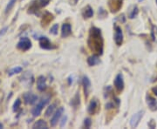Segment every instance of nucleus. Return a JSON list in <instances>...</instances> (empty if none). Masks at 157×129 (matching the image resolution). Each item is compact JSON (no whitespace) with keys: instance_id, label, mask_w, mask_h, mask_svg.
<instances>
[{"instance_id":"nucleus-18","label":"nucleus","mask_w":157,"mask_h":129,"mask_svg":"<svg viewBox=\"0 0 157 129\" xmlns=\"http://www.w3.org/2000/svg\"><path fill=\"white\" fill-rule=\"evenodd\" d=\"M22 71H23V68H22V67L17 66V67H14V68L11 69V70L9 71L8 74H9V76H12V75H14V74H17V73L21 72Z\"/></svg>"},{"instance_id":"nucleus-7","label":"nucleus","mask_w":157,"mask_h":129,"mask_svg":"<svg viewBox=\"0 0 157 129\" xmlns=\"http://www.w3.org/2000/svg\"><path fill=\"white\" fill-rule=\"evenodd\" d=\"M114 86L119 92L123 90V88H124V80H123L122 74L119 73L115 77V79H114Z\"/></svg>"},{"instance_id":"nucleus-4","label":"nucleus","mask_w":157,"mask_h":129,"mask_svg":"<svg viewBox=\"0 0 157 129\" xmlns=\"http://www.w3.org/2000/svg\"><path fill=\"white\" fill-rule=\"evenodd\" d=\"M143 114H144V111H140V112L136 113L135 114H134L132 116V118L130 120V126H131V128H135L138 127V125L140 123V121L143 117Z\"/></svg>"},{"instance_id":"nucleus-23","label":"nucleus","mask_w":157,"mask_h":129,"mask_svg":"<svg viewBox=\"0 0 157 129\" xmlns=\"http://www.w3.org/2000/svg\"><path fill=\"white\" fill-rule=\"evenodd\" d=\"M58 24L54 25L50 30V33H52L53 35H56L58 33Z\"/></svg>"},{"instance_id":"nucleus-1","label":"nucleus","mask_w":157,"mask_h":129,"mask_svg":"<svg viewBox=\"0 0 157 129\" xmlns=\"http://www.w3.org/2000/svg\"><path fill=\"white\" fill-rule=\"evenodd\" d=\"M88 45L92 51L97 53L98 54H102L103 51V39L101 37V30L93 27L90 31L89 39H88Z\"/></svg>"},{"instance_id":"nucleus-22","label":"nucleus","mask_w":157,"mask_h":129,"mask_svg":"<svg viewBox=\"0 0 157 129\" xmlns=\"http://www.w3.org/2000/svg\"><path fill=\"white\" fill-rule=\"evenodd\" d=\"M138 12H139V11H138V8L135 6L134 9H133V11H132V12L129 14V18H135L136 16H137V14H138Z\"/></svg>"},{"instance_id":"nucleus-20","label":"nucleus","mask_w":157,"mask_h":129,"mask_svg":"<svg viewBox=\"0 0 157 129\" xmlns=\"http://www.w3.org/2000/svg\"><path fill=\"white\" fill-rule=\"evenodd\" d=\"M55 108H56V104L51 105V106L47 108V110L46 111V117H49L50 115H52V114H53V112H54V110H55Z\"/></svg>"},{"instance_id":"nucleus-19","label":"nucleus","mask_w":157,"mask_h":129,"mask_svg":"<svg viewBox=\"0 0 157 129\" xmlns=\"http://www.w3.org/2000/svg\"><path fill=\"white\" fill-rule=\"evenodd\" d=\"M151 38H152L153 41L157 42V26H156V25H152V28H151Z\"/></svg>"},{"instance_id":"nucleus-11","label":"nucleus","mask_w":157,"mask_h":129,"mask_svg":"<svg viewBox=\"0 0 157 129\" xmlns=\"http://www.w3.org/2000/svg\"><path fill=\"white\" fill-rule=\"evenodd\" d=\"M71 33H72V26H71V25L68 24V23L64 24L62 25V29H61V36H62V38H66Z\"/></svg>"},{"instance_id":"nucleus-30","label":"nucleus","mask_w":157,"mask_h":129,"mask_svg":"<svg viewBox=\"0 0 157 129\" xmlns=\"http://www.w3.org/2000/svg\"><path fill=\"white\" fill-rule=\"evenodd\" d=\"M156 4H157V0H156Z\"/></svg>"},{"instance_id":"nucleus-25","label":"nucleus","mask_w":157,"mask_h":129,"mask_svg":"<svg viewBox=\"0 0 157 129\" xmlns=\"http://www.w3.org/2000/svg\"><path fill=\"white\" fill-rule=\"evenodd\" d=\"M91 124H92V122H91V120L90 119H86L85 120V126H86V128H90V126H91Z\"/></svg>"},{"instance_id":"nucleus-17","label":"nucleus","mask_w":157,"mask_h":129,"mask_svg":"<svg viewBox=\"0 0 157 129\" xmlns=\"http://www.w3.org/2000/svg\"><path fill=\"white\" fill-rule=\"evenodd\" d=\"M93 15H94V11H93V9H92L89 5L87 6V7L84 9V17H85L86 18H89L93 17Z\"/></svg>"},{"instance_id":"nucleus-27","label":"nucleus","mask_w":157,"mask_h":129,"mask_svg":"<svg viewBox=\"0 0 157 129\" xmlns=\"http://www.w3.org/2000/svg\"><path fill=\"white\" fill-rule=\"evenodd\" d=\"M152 91H153V93L156 94L157 96V86H155V87H153V89H152Z\"/></svg>"},{"instance_id":"nucleus-3","label":"nucleus","mask_w":157,"mask_h":129,"mask_svg":"<svg viewBox=\"0 0 157 129\" xmlns=\"http://www.w3.org/2000/svg\"><path fill=\"white\" fill-rule=\"evenodd\" d=\"M17 47L19 49V50H21V51H27V50H29L31 47H32V42H31V40L28 39V38H26V37H25V38H22L20 40H19V42L18 43V45H17Z\"/></svg>"},{"instance_id":"nucleus-12","label":"nucleus","mask_w":157,"mask_h":129,"mask_svg":"<svg viewBox=\"0 0 157 129\" xmlns=\"http://www.w3.org/2000/svg\"><path fill=\"white\" fill-rule=\"evenodd\" d=\"M37 87L39 91H44L46 87V78L44 76H39L37 79Z\"/></svg>"},{"instance_id":"nucleus-14","label":"nucleus","mask_w":157,"mask_h":129,"mask_svg":"<svg viewBox=\"0 0 157 129\" xmlns=\"http://www.w3.org/2000/svg\"><path fill=\"white\" fill-rule=\"evenodd\" d=\"M97 107H98V103L96 101V100H93L88 107V113L91 114H95L96 110H97Z\"/></svg>"},{"instance_id":"nucleus-15","label":"nucleus","mask_w":157,"mask_h":129,"mask_svg":"<svg viewBox=\"0 0 157 129\" xmlns=\"http://www.w3.org/2000/svg\"><path fill=\"white\" fill-rule=\"evenodd\" d=\"M32 128H38V129H46L47 128V124L46 121H44L43 120H39L33 126Z\"/></svg>"},{"instance_id":"nucleus-10","label":"nucleus","mask_w":157,"mask_h":129,"mask_svg":"<svg viewBox=\"0 0 157 129\" xmlns=\"http://www.w3.org/2000/svg\"><path fill=\"white\" fill-rule=\"evenodd\" d=\"M39 45H40L41 48H43V49L49 50V49H52V43L50 42V40L46 37L39 38Z\"/></svg>"},{"instance_id":"nucleus-13","label":"nucleus","mask_w":157,"mask_h":129,"mask_svg":"<svg viewBox=\"0 0 157 129\" xmlns=\"http://www.w3.org/2000/svg\"><path fill=\"white\" fill-rule=\"evenodd\" d=\"M147 103L149 105V107L152 110V111H156L157 110V101L152 98L151 96H148L147 97Z\"/></svg>"},{"instance_id":"nucleus-2","label":"nucleus","mask_w":157,"mask_h":129,"mask_svg":"<svg viewBox=\"0 0 157 129\" xmlns=\"http://www.w3.org/2000/svg\"><path fill=\"white\" fill-rule=\"evenodd\" d=\"M49 100H50L49 97H47V98H43V99L39 102V104L32 109V114H33V116H39V115H40L43 107L49 102Z\"/></svg>"},{"instance_id":"nucleus-8","label":"nucleus","mask_w":157,"mask_h":129,"mask_svg":"<svg viewBox=\"0 0 157 129\" xmlns=\"http://www.w3.org/2000/svg\"><path fill=\"white\" fill-rule=\"evenodd\" d=\"M63 113H64V108L63 107H60V108L58 109V111L55 113L54 116L52 117V119L51 120V126L52 127H55L58 124V121H59V119L62 116Z\"/></svg>"},{"instance_id":"nucleus-5","label":"nucleus","mask_w":157,"mask_h":129,"mask_svg":"<svg viewBox=\"0 0 157 129\" xmlns=\"http://www.w3.org/2000/svg\"><path fill=\"white\" fill-rule=\"evenodd\" d=\"M115 32H114V41L117 46H120L123 42V33L121 31V28L118 25L114 26Z\"/></svg>"},{"instance_id":"nucleus-24","label":"nucleus","mask_w":157,"mask_h":129,"mask_svg":"<svg viewBox=\"0 0 157 129\" xmlns=\"http://www.w3.org/2000/svg\"><path fill=\"white\" fill-rule=\"evenodd\" d=\"M20 105H21V101H20V100H19V99H18V100L15 101V103H14V106H13V110H14V111H17V110L19 108Z\"/></svg>"},{"instance_id":"nucleus-26","label":"nucleus","mask_w":157,"mask_h":129,"mask_svg":"<svg viewBox=\"0 0 157 129\" xmlns=\"http://www.w3.org/2000/svg\"><path fill=\"white\" fill-rule=\"evenodd\" d=\"M7 29H8L7 27H4V29H2V30L0 31V37H1V36H3V35H4V33L6 32Z\"/></svg>"},{"instance_id":"nucleus-16","label":"nucleus","mask_w":157,"mask_h":129,"mask_svg":"<svg viewBox=\"0 0 157 129\" xmlns=\"http://www.w3.org/2000/svg\"><path fill=\"white\" fill-rule=\"evenodd\" d=\"M87 63L89 65L93 66V65H95V64H99L100 63V59L97 55H93L91 57L88 58L87 60Z\"/></svg>"},{"instance_id":"nucleus-28","label":"nucleus","mask_w":157,"mask_h":129,"mask_svg":"<svg viewBox=\"0 0 157 129\" xmlns=\"http://www.w3.org/2000/svg\"><path fill=\"white\" fill-rule=\"evenodd\" d=\"M65 121H66V117H65V118L63 119V122L61 123V128L64 126V123H65Z\"/></svg>"},{"instance_id":"nucleus-21","label":"nucleus","mask_w":157,"mask_h":129,"mask_svg":"<svg viewBox=\"0 0 157 129\" xmlns=\"http://www.w3.org/2000/svg\"><path fill=\"white\" fill-rule=\"evenodd\" d=\"M16 1H17V0H10V1H9L8 4H7V6H6V9H5V12H8L9 11H11V10L12 9V7L14 6Z\"/></svg>"},{"instance_id":"nucleus-29","label":"nucleus","mask_w":157,"mask_h":129,"mask_svg":"<svg viewBox=\"0 0 157 129\" xmlns=\"http://www.w3.org/2000/svg\"><path fill=\"white\" fill-rule=\"evenodd\" d=\"M3 127H4V126H3V124H2V123H0V129L3 128Z\"/></svg>"},{"instance_id":"nucleus-9","label":"nucleus","mask_w":157,"mask_h":129,"mask_svg":"<svg viewBox=\"0 0 157 129\" xmlns=\"http://www.w3.org/2000/svg\"><path fill=\"white\" fill-rule=\"evenodd\" d=\"M82 82H83V86H84L85 96H86V98H87L88 95H89V93H90V89H91V82H90L89 79L87 76L83 77Z\"/></svg>"},{"instance_id":"nucleus-6","label":"nucleus","mask_w":157,"mask_h":129,"mask_svg":"<svg viewBox=\"0 0 157 129\" xmlns=\"http://www.w3.org/2000/svg\"><path fill=\"white\" fill-rule=\"evenodd\" d=\"M24 100L25 102V104L28 105H33L37 100H38V96L32 93H26L23 95Z\"/></svg>"}]
</instances>
